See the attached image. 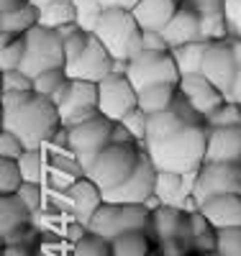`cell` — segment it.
I'll list each match as a JSON object with an SVG mask.
<instances>
[{
	"label": "cell",
	"mask_w": 241,
	"mask_h": 256,
	"mask_svg": "<svg viewBox=\"0 0 241 256\" xmlns=\"http://www.w3.org/2000/svg\"><path fill=\"white\" fill-rule=\"evenodd\" d=\"M141 146L157 169L180 174L195 172L205 164L208 123L182 95H177L169 110L149 116V134Z\"/></svg>",
	"instance_id": "6da1fadb"
},
{
	"label": "cell",
	"mask_w": 241,
	"mask_h": 256,
	"mask_svg": "<svg viewBox=\"0 0 241 256\" xmlns=\"http://www.w3.org/2000/svg\"><path fill=\"white\" fill-rule=\"evenodd\" d=\"M0 120L3 128L26 144V148H44L62 128L57 102L39 92H3Z\"/></svg>",
	"instance_id": "7a4b0ae2"
},
{
	"label": "cell",
	"mask_w": 241,
	"mask_h": 256,
	"mask_svg": "<svg viewBox=\"0 0 241 256\" xmlns=\"http://www.w3.org/2000/svg\"><path fill=\"white\" fill-rule=\"evenodd\" d=\"M93 34L103 41V46L121 64H128L141 52L144 28L139 26L136 16L128 8H105L100 24L95 26Z\"/></svg>",
	"instance_id": "3957f363"
},
{
	"label": "cell",
	"mask_w": 241,
	"mask_h": 256,
	"mask_svg": "<svg viewBox=\"0 0 241 256\" xmlns=\"http://www.w3.org/2000/svg\"><path fill=\"white\" fill-rule=\"evenodd\" d=\"M139 159H141V144H136V141L113 144L111 141L90 162V166L85 169V177H90L103 192H108V190L123 184L131 177Z\"/></svg>",
	"instance_id": "277c9868"
},
{
	"label": "cell",
	"mask_w": 241,
	"mask_h": 256,
	"mask_svg": "<svg viewBox=\"0 0 241 256\" xmlns=\"http://www.w3.org/2000/svg\"><path fill=\"white\" fill-rule=\"evenodd\" d=\"M149 236L164 256H185L192 254V238H190V212L177 205H162L151 210L149 216Z\"/></svg>",
	"instance_id": "5b68a950"
},
{
	"label": "cell",
	"mask_w": 241,
	"mask_h": 256,
	"mask_svg": "<svg viewBox=\"0 0 241 256\" xmlns=\"http://www.w3.org/2000/svg\"><path fill=\"white\" fill-rule=\"evenodd\" d=\"M67 64V54H64V38L59 31L47 28V26H34L26 34V56H24V72L31 77L57 70Z\"/></svg>",
	"instance_id": "8992f818"
},
{
	"label": "cell",
	"mask_w": 241,
	"mask_h": 256,
	"mask_svg": "<svg viewBox=\"0 0 241 256\" xmlns=\"http://www.w3.org/2000/svg\"><path fill=\"white\" fill-rule=\"evenodd\" d=\"M149 208L146 205H126V202H103L98 208V212L93 216V220L87 223L93 233L113 241L121 233L128 230H146L149 226Z\"/></svg>",
	"instance_id": "52a82bcc"
},
{
	"label": "cell",
	"mask_w": 241,
	"mask_h": 256,
	"mask_svg": "<svg viewBox=\"0 0 241 256\" xmlns=\"http://www.w3.org/2000/svg\"><path fill=\"white\" fill-rule=\"evenodd\" d=\"M62 126H77L87 118L100 113L98 108V82H85V80H67V84L57 92L54 98Z\"/></svg>",
	"instance_id": "ba28073f"
},
{
	"label": "cell",
	"mask_w": 241,
	"mask_h": 256,
	"mask_svg": "<svg viewBox=\"0 0 241 256\" xmlns=\"http://www.w3.org/2000/svg\"><path fill=\"white\" fill-rule=\"evenodd\" d=\"M44 233L34 220V210L18 195H0V238L3 244L41 241Z\"/></svg>",
	"instance_id": "9c48e42d"
},
{
	"label": "cell",
	"mask_w": 241,
	"mask_h": 256,
	"mask_svg": "<svg viewBox=\"0 0 241 256\" xmlns=\"http://www.w3.org/2000/svg\"><path fill=\"white\" fill-rule=\"evenodd\" d=\"M126 74L134 82L136 90L151 88L162 82H180V70L172 52H146L141 49L134 59L126 64Z\"/></svg>",
	"instance_id": "30bf717a"
},
{
	"label": "cell",
	"mask_w": 241,
	"mask_h": 256,
	"mask_svg": "<svg viewBox=\"0 0 241 256\" xmlns=\"http://www.w3.org/2000/svg\"><path fill=\"white\" fill-rule=\"evenodd\" d=\"M113 126H116V120H111L103 113L87 118V120H82L77 126H70V148L75 152V156L82 162L85 169L90 166V162L103 152L108 144H111Z\"/></svg>",
	"instance_id": "8fae6325"
},
{
	"label": "cell",
	"mask_w": 241,
	"mask_h": 256,
	"mask_svg": "<svg viewBox=\"0 0 241 256\" xmlns=\"http://www.w3.org/2000/svg\"><path fill=\"white\" fill-rule=\"evenodd\" d=\"M98 108L111 120H121L134 108H139V90L126 72H111L98 82Z\"/></svg>",
	"instance_id": "7c38bea8"
},
{
	"label": "cell",
	"mask_w": 241,
	"mask_h": 256,
	"mask_svg": "<svg viewBox=\"0 0 241 256\" xmlns=\"http://www.w3.org/2000/svg\"><path fill=\"white\" fill-rule=\"evenodd\" d=\"M154 192H157V166H154V162H151V156L146 154V148L141 146V159H139L136 169L131 172V177L123 184L103 192V198L108 202L144 205Z\"/></svg>",
	"instance_id": "4fadbf2b"
},
{
	"label": "cell",
	"mask_w": 241,
	"mask_h": 256,
	"mask_svg": "<svg viewBox=\"0 0 241 256\" xmlns=\"http://www.w3.org/2000/svg\"><path fill=\"white\" fill-rule=\"evenodd\" d=\"M226 192H238L241 195V162L226 164V162H205L198 169L195 180V200L205 202L208 198L226 195Z\"/></svg>",
	"instance_id": "5bb4252c"
},
{
	"label": "cell",
	"mask_w": 241,
	"mask_h": 256,
	"mask_svg": "<svg viewBox=\"0 0 241 256\" xmlns=\"http://www.w3.org/2000/svg\"><path fill=\"white\" fill-rule=\"evenodd\" d=\"M64 70H67V74L72 80L100 82L111 72H116V59L111 56V52L103 46V41L93 34L90 41H87V46L82 49V54H77L72 62L64 64Z\"/></svg>",
	"instance_id": "9a60e30c"
},
{
	"label": "cell",
	"mask_w": 241,
	"mask_h": 256,
	"mask_svg": "<svg viewBox=\"0 0 241 256\" xmlns=\"http://www.w3.org/2000/svg\"><path fill=\"white\" fill-rule=\"evenodd\" d=\"M236 72H238V62H236V54H233L231 38L210 41L208 52H205V59H203V74H205L226 98H231V92H233Z\"/></svg>",
	"instance_id": "2e32d148"
},
{
	"label": "cell",
	"mask_w": 241,
	"mask_h": 256,
	"mask_svg": "<svg viewBox=\"0 0 241 256\" xmlns=\"http://www.w3.org/2000/svg\"><path fill=\"white\" fill-rule=\"evenodd\" d=\"M177 88H180V95H182L203 118H208V116L218 108V105L226 100V95L218 90L203 72H198V74H182L180 82H177Z\"/></svg>",
	"instance_id": "e0dca14e"
},
{
	"label": "cell",
	"mask_w": 241,
	"mask_h": 256,
	"mask_svg": "<svg viewBox=\"0 0 241 256\" xmlns=\"http://www.w3.org/2000/svg\"><path fill=\"white\" fill-rule=\"evenodd\" d=\"M200 212L208 218V223L215 230L241 228V195L238 192H226L200 202Z\"/></svg>",
	"instance_id": "ac0fdd59"
},
{
	"label": "cell",
	"mask_w": 241,
	"mask_h": 256,
	"mask_svg": "<svg viewBox=\"0 0 241 256\" xmlns=\"http://www.w3.org/2000/svg\"><path fill=\"white\" fill-rule=\"evenodd\" d=\"M164 36L169 41V46H182V44H190V41H198L203 38V24H200V16L195 10V6L190 0H182L180 10L174 13V18L167 24L164 28Z\"/></svg>",
	"instance_id": "d6986e66"
},
{
	"label": "cell",
	"mask_w": 241,
	"mask_h": 256,
	"mask_svg": "<svg viewBox=\"0 0 241 256\" xmlns=\"http://www.w3.org/2000/svg\"><path fill=\"white\" fill-rule=\"evenodd\" d=\"M67 192H70V210H72L75 220H80V223H85V226L93 220V216L98 212V208L105 202L103 190H100L90 177H80Z\"/></svg>",
	"instance_id": "ffe728a7"
},
{
	"label": "cell",
	"mask_w": 241,
	"mask_h": 256,
	"mask_svg": "<svg viewBox=\"0 0 241 256\" xmlns=\"http://www.w3.org/2000/svg\"><path fill=\"white\" fill-rule=\"evenodd\" d=\"M205 162H241V126L208 128V152Z\"/></svg>",
	"instance_id": "44dd1931"
},
{
	"label": "cell",
	"mask_w": 241,
	"mask_h": 256,
	"mask_svg": "<svg viewBox=\"0 0 241 256\" xmlns=\"http://www.w3.org/2000/svg\"><path fill=\"white\" fill-rule=\"evenodd\" d=\"M180 6L182 0H139L131 8V13L136 16L144 31H164L167 24L174 18V13L180 10Z\"/></svg>",
	"instance_id": "7402d4cb"
},
{
	"label": "cell",
	"mask_w": 241,
	"mask_h": 256,
	"mask_svg": "<svg viewBox=\"0 0 241 256\" xmlns=\"http://www.w3.org/2000/svg\"><path fill=\"white\" fill-rule=\"evenodd\" d=\"M180 95V88L177 82H162V84H151V88H144L139 90V108L149 116H157V113H164L169 110L174 100Z\"/></svg>",
	"instance_id": "603a6c76"
},
{
	"label": "cell",
	"mask_w": 241,
	"mask_h": 256,
	"mask_svg": "<svg viewBox=\"0 0 241 256\" xmlns=\"http://www.w3.org/2000/svg\"><path fill=\"white\" fill-rule=\"evenodd\" d=\"M70 24H77L75 0H44V3H39V26L59 31Z\"/></svg>",
	"instance_id": "cb8c5ba5"
},
{
	"label": "cell",
	"mask_w": 241,
	"mask_h": 256,
	"mask_svg": "<svg viewBox=\"0 0 241 256\" xmlns=\"http://www.w3.org/2000/svg\"><path fill=\"white\" fill-rule=\"evenodd\" d=\"M208 44H210V41L198 38V41H190V44H182V46L172 49V56H174V62H177L180 77L182 74H198V72H203V59H205Z\"/></svg>",
	"instance_id": "d4e9b609"
},
{
	"label": "cell",
	"mask_w": 241,
	"mask_h": 256,
	"mask_svg": "<svg viewBox=\"0 0 241 256\" xmlns=\"http://www.w3.org/2000/svg\"><path fill=\"white\" fill-rule=\"evenodd\" d=\"M34 26H39V3H31L16 13H0V34L26 36Z\"/></svg>",
	"instance_id": "484cf974"
},
{
	"label": "cell",
	"mask_w": 241,
	"mask_h": 256,
	"mask_svg": "<svg viewBox=\"0 0 241 256\" xmlns=\"http://www.w3.org/2000/svg\"><path fill=\"white\" fill-rule=\"evenodd\" d=\"M154 246L157 244L151 241L149 230H128L111 241L113 256H149V251Z\"/></svg>",
	"instance_id": "4316f807"
},
{
	"label": "cell",
	"mask_w": 241,
	"mask_h": 256,
	"mask_svg": "<svg viewBox=\"0 0 241 256\" xmlns=\"http://www.w3.org/2000/svg\"><path fill=\"white\" fill-rule=\"evenodd\" d=\"M26 56V36L0 34V72L21 70Z\"/></svg>",
	"instance_id": "83f0119b"
},
{
	"label": "cell",
	"mask_w": 241,
	"mask_h": 256,
	"mask_svg": "<svg viewBox=\"0 0 241 256\" xmlns=\"http://www.w3.org/2000/svg\"><path fill=\"white\" fill-rule=\"evenodd\" d=\"M18 166L24 172V180L26 182H41L47 180V169H49V159H47V152L44 148H26L18 159Z\"/></svg>",
	"instance_id": "f1b7e54d"
},
{
	"label": "cell",
	"mask_w": 241,
	"mask_h": 256,
	"mask_svg": "<svg viewBox=\"0 0 241 256\" xmlns=\"http://www.w3.org/2000/svg\"><path fill=\"white\" fill-rule=\"evenodd\" d=\"M67 80H70V74H67V70H64V67L47 70V72H41V74L34 77V92L54 100L57 92L64 88V84H67Z\"/></svg>",
	"instance_id": "f546056e"
},
{
	"label": "cell",
	"mask_w": 241,
	"mask_h": 256,
	"mask_svg": "<svg viewBox=\"0 0 241 256\" xmlns=\"http://www.w3.org/2000/svg\"><path fill=\"white\" fill-rule=\"evenodd\" d=\"M103 13H105V6L100 3V0H75V20H77V26L85 28L87 34L95 31Z\"/></svg>",
	"instance_id": "4dcf8cb0"
},
{
	"label": "cell",
	"mask_w": 241,
	"mask_h": 256,
	"mask_svg": "<svg viewBox=\"0 0 241 256\" xmlns=\"http://www.w3.org/2000/svg\"><path fill=\"white\" fill-rule=\"evenodd\" d=\"M208 128H226V126H241V102L226 98L218 108L205 118Z\"/></svg>",
	"instance_id": "1f68e13d"
},
{
	"label": "cell",
	"mask_w": 241,
	"mask_h": 256,
	"mask_svg": "<svg viewBox=\"0 0 241 256\" xmlns=\"http://www.w3.org/2000/svg\"><path fill=\"white\" fill-rule=\"evenodd\" d=\"M72 256H113V248H111V241L108 238L87 230L85 238L72 244Z\"/></svg>",
	"instance_id": "d6a6232c"
},
{
	"label": "cell",
	"mask_w": 241,
	"mask_h": 256,
	"mask_svg": "<svg viewBox=\"0 0 241 256\" xmlns=\"http://www.w3.org/2000/svg\"><path fill=\"white\" fill-rule=\"evenodd\" d=\"M24 182L18 159H0V195H16Z\"/></svg>",
	"instance_id": "836d02e7"
},
{
	"label": "cell",
	"mask_w": 241,
	"mask_h": 256,
	"mask_svg": "<svg viewBox=\"0 0 241 256\" xmlns=\"http://www.w3.org/2000/svg\"><path fill=\"white\" fill-rule=\"evenodd\" d=\"M3 92H34V77L24 70L3 72Z\"/></svg>",
	"instance_id": "e575fe53"
},
{
	"label": "cell",
	"mask_w": 241,
	"mask_h": 256,
	"mask_svg": "<svg viewBox=\"0 0 241 256\" xmlns=\"http://www.w3.org/2000/svg\"><path fill=\"white\" fill-rule=\"evenodd\" d=\"M121 123L131 131V136H134L139 144L146 141V134H149V113H144L141 108H134L128 116L121 118Z\"/></svg>",
	"instance_id": "d590c367"
},
{
	"label": "cell",
	"mask_w": 241,
	"mask_h": 256,
	"mask_svg": "<svg viewBox=\"0 0 241 256\" xmlns=\"http://www.w3.org/2000/svg\"><path fill=\"white\" fill-rule=\"evenodd\" d=\"M16 195L24 200L31 210H34V216L44 208V198H47V187H44L41 182H24L21 184V190L16 192Z\"/></svg>",
	"instance_id": "8d00e7d4"
},
{
	"label": "cell",
	"mask_w": 241,
	"mask_h": 256,
	"mask_svg": "<svg viewBox=\"0 0 241 256\" xmlns=\"http://www.w3.org/2000/svg\"><path fill=\"white\" fill-rule=\"evenodd\" d=\"M215 251L221 254V256H241V228L218 230Z\"/></svg>",
	"instance_id": "74e56055"
},
{
	"label": "cell",
	"mask_w": 241,
	"mask_h": 256,
	"mask_svg": "<svg viewBox=\"0 0 241 256\" xmlns=\"http://www.w3.org/2000/svg\"><path fill=\"white\" fill-rule=\"evenodd\" d=\"M24 152H26V144L13 131L3 128V134H0V159H21Z\"/></svg>",
	"instance_id": "f35d334b"
},
{
	"label": "cell",
	"mask_w": 241,
	"mask_h": 256,
	"mask_svg": "<svg viewBox=\"0 0 241 256\" xmlns=\"http://www.w3.org/2000/svg\"><path fill=\"white\" fill-rule=\"evenodd\" d=\"M226 26L228 38H241V0H226Z\"/></svg>",
	"instance_id": "ab89813d"
},
{
	"label": "cell",
	"mask_w": 241,
	"mask_h": 256,
	"mask_svg": "<svg viewBox=\"0 0 241 256\" xmlns=\"http://www.w3.org/2000/svg\"><path fill=\"white\" fill-rule=\"evenodd\" d=\"M141 49H146V52H172L164 31H144Z\"/></svg>",
	"instance_id": "60d3db41"
},
{
	"label": "cell",
	"mask_w": 241,
	"mask_h": 256,
	"mask_svg": "<svg viewBox=\"0 0 241 256\" xmlns=\"http://www.w3.org/2000/svg\"><path fill=\"white\" fill-rule=\"evenodd\" d=\"M3 256H44L39 241L31 244H3Z\"/></svg>",
	"instance_id": "b9f144b4"
},
{
	"label": "cell",
	"mask_w": 241,
	"mask_h": 256,
	"mask_svg": "<svg viewBox=\"0 0 241 256\" xmlns=\"http://www.w3.org/2000/svg\"><path fill=\"white\" fill-rule=\"evenodd\" d=\"M231 44H233V54H236V62H238V72H236V82H233L231 100L241 102V38H231Z\"/></svg>",
	"instance_id": "7bdbcfd3"
},
{
	"label": "cell",
	"mask_w": 241,
	"mask_h": 256,
	"mask_svg": "<svg viewBox=\"0 0 241 256\" xmlns=\"http://www.w3.org/2000/svg\"><path fill=\"white\" fill-rule=\"evenodd\" d=\"M87 230H90V228H87L85 223H80V220H70V226H67V230H64V238H67L70 244H77L80 238H85V233Z\"/></svg>",
	"instance_id": "ee69618b"
},
{
	"label": "cell",
	"mask_w": 241,
	"mask_h": 256,
	"mask_svg": "<svg viewBox=\"0 0 241 256\" xmlns=\"http://www.w3.org/2000/svg\"><path fill=\"white\" fill-rule=\"evenodd\" d=\"M31 0H0V13H16L21 8H26Z\"/></svg>",
	"instance_id": "f6af8a7d"
},
{
	"label": "cell",
	"mask_w": 241,
	"mask_h": 256,
	"mask_svg": "<svg viewBox=\"0 0 241 256\" xmlns=\"http://www.w3.org/2000/svg\"><path fill=\"white\" fill-rule=\"evenodd\" d=\"M100 3L105 6V8H134L136 3H139V0H100Z\"/></svg>",
	"instance_id": "bcb514c9"
},
{
	"label": "cell",
	"mask_w": 241,
	"mask_h": 256,
	"mask_svg": "<svg viewBox=\"0 0 241 256\" xmlns=\"http://www.w3.org/2000/svg\"><path fill=\"white\" fill-rule=\"evenodd\" d=\"M149 256H164V251H162L159 246H154V248H151V251H149Z\"/></svg>",
	"instance_id": "7dc6e473"
},
{
	"label": "cell",
	"mask_w": 241,
	"mask_h": 256,
	"mask_svg": "<svg viewBox=\"0 0 241 256\" xmlns=\"http://www.w3.org/2000/svg\"><path fill=\"white\" fill-rule=\"evenodd\" d=\"M200 256H221L218 251H208V254H200Z\"/></svg>",
	"instance_id": "c3c4849f"
},
{
	"label": "cell",
	"mask_w": 241,
	"mask_h": 256,
	"mask_svg": "<svg viewBox=\"0 0 241 256\" xmlns=\"http://www.w3.org/2000/svg\"><path fill=\"white\" fill-rule=\"evenodd\" d=\"M185 256H198V254H185Z\"/></svg>",
	"instance_id": "681fc988"
},
{
	"label": "cell",
	"mask_w": 241,
	"mask_h": 256,
	"mask_svg": "<svg viewBox=\"0 0 241 256\" xmlns=\"http://www.w3.org/2000/svg\"><path fill=\"white\" fill-rule=\"evenodd\" d=\"M34 3H44V0H34Z\"/></svg>",
	"instance_id": "f907efd6"
}]
</instances>
